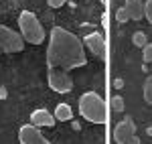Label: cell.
Segmentation results:
<instances>
[{"instance_id": "1", "label": "cell", "mask_w": 152, "mask_h": 144, "mask_svg": "<svg viewBox=\"0 0 152 144\" xmlns=\"http://www.w3.org/2000/svg\"><path fill=\"white\" fill-rule=\"evenodd\" d=\"M85 49L83 41L77 35L69 33L63 26H53L49 35V47H47V65L53 69L71 71L85 65Z\"/></svg>"}, {"instance_id": "2", "label": "cell", "mask_w": 152, "mask_h": 144, "mask_svg": "<svg viewBox=\"0 0 152 144\" xmlns=\"http://www.w3.org/2000/svg\"><path fill=\"white\" fill-rule=\"evenodd\" d=\"M77 106H79V114L87 122H91V124H105L107 122V106L95 91H85L79 97Z\"/></svg>"}, {"instance_id": "3", "label": "cell", "mask_w": 152, "mask_h": 144, "mask_svg": "<svg viewBox=\"0 0 152 144\" xmlns=\"http://www.w3.org/2000/svg\"><path fill=\"white\" fill-rule=\"evenodd\" d=\"M18 26H20V35L26 43L31 45H41L45 41V29L41 20L37 18V14H33L31 10H23L18 16Z\"/></svg>"}, {"instance_id": "4", "label": "cell", "mask_w": 152, "mask_h": 144, "mask_svg": "<svg viewBox=\"0 0 152 144\" xmlns=\"http://www.w3.org/2000/svg\"><path fill=\"white\" fill-rule=\"evenodd\" d=\"M24 41L23 35H18V33H14L12 29L8 26H0V51L2 53H18V51H23L24 49Z\"/></svg>"}, {"instance_id": "5", "label": "cell", "mask_w": 152, "mask_h": 144, "mask_svg": "<svg viewBox=\"0 0 152 144\" xmlns=\"http://www.w3.org/2000/svg\"><path fill=\"white\" fill-rule=\"evenodd\" d=\"M49 87L57 94H69L73 89V79H71L69 71H63V69H53L49 67Z\"/></svg>"}, {"instance_id": "6", "label": "cell", "mask_w": 152, "mask_h": 144, "mask_svg": "<svg viewBox=\"0 0 152 144\" xmlns=\"http://www.w3.org/2000/svg\"><path fill=\"white\" fill-rule=\"evenodd\" d=\"M18 140H20V144H51L43 134L39 132V128L33 126V124L20 126V130H18Z\"/></svg>"}, {"instance_id": "7", "label": "cell", "mask_w": 152, "mask_h": 144, "mask_svg": "<svg viewBox=\"0 0 152 144\" xmlns=\"http://www.w3.org/2000/svg\"><path fill=\"white\" fill-rule=\"evenodd\" d=\"M134 134H136L134 122L130 120V118H126V120H122L116 128H114V142L116 144H126Z\"/></svg>"}, {"instance_id": "8", "label": "cell", "mask_w": 152, "mask_h": 144, "mask_svg": "<svg viewBox=\"0 0 152 144\" xmlns=\"http://www.w3.org/2000/svg\"><path fill=\"white\" fill-rule=\"evenodd\" d=\"M83 41H85V47L89 49L95 57H104L105 45H104V37H102V33H89V35H85Z\"/></svg>"}, {"instance_id": "9", "label": "cell", "mask_w": 152, "mask_h": 144, "mask_svg": "<svg viewBox=\"0 0 152 144\" xmlns=\"http://www.w3.org/2000/svg\"><path fill=\"white\" fill-rule=\"evenodd\" d=\"M55 116H51L47 110H35L33 114H31V124L37 126V128H51L53 124H55Z\"/></svg>"}, {"instance_id": "10", "label": "cell", "mask_w": 152, "mask_h": 144, "mask_svg": "<svg viewBox=\"0 0 152 144\" xmlns=\"http://www.w3.org/2000/svg\"><path fill=\"white\" fill-rule=\"evenodd\" d=\"M126 10H128L132 20H140L144 18V2L142 0H126Z\"/></svg>"}, {"instance_id": "11", "label": "cell", "mask_w": 152, "mask_h": 144, "mask_svg": "<svg viewBox=\"0 0 152 144\" xmlns=\"http://www.w3.org/2000/svg\"><path fill=\"white\" fill-rule=\"evenodd\" d=\"M55 118H57L59 122H67L73 118V112H71L69 104H59L57 108H55Z\"/></svg>"}, {"instance_id": "12", "label": "cell", "mask_w": 152, "mask_h": 144, "mask_svg": "<svg viewBox=\"0 0 152 144\" xmlns=\"http://www.w3.org/2000/svg\"><path fill=\"white\" fill-rule=\"evenodd\" d=\"M132 43H134V47H140L144 49L148 43H146V35L142 33V31H138V33H134V37H132Z\"/></svg>"}, {"instance_id": "13", "label": "cell", "mask_w": 152, "mask_h": 144, "mask_svg": "<svg viewBox=\"0 0 152 144\" xmlns=\"http://www.w3.org/2000/svg\"><path fill=\"white\" fill-rule=\"evenodd\" d=\"M110 106H112L114 112H124V108H126V106H124V97L122 96H114L112 99H110Z\"/></svg>"}, {"instance_id": "14", "label": "cell", "mask_w": 152, "mask_h": 144, "mask_svg": "<svg viewBox=\"0 0 152 144\" xmlns=\"http://www.w3.org/2000/svg\"><path fill=\"white\" fill-rule=\"evenodd\" d=\"M144 102L152 106V77L146 79V83H144Z\"/></svg>"}, {"instance_id": "15", "label": "cell", "mask_w": 152, "mask_h": 144, "mask_svg": "<svg viewBox=\"0 0 152 144\" xmlns=\"http://www.w3.org/2000/svg\"><path fill=\"white\" fill-rule=\"evenodd\" d=\"M116 20L118 23H128L130 20V14H128V10H126V6H122V8L116 10Z\"/></svg>"}, {"instance_id": "16", "label": "cell", "mask_w": 152, "mask_h": 144, "mask_svg": "<svg viewBox=\"0 0 152 144\" xmlns=\"http://www.w3.org/2000/svg\"><path fill=\"white\" fill-rule=\"evenodd\" d=\"M144 18L152 24V0H146L144 2Z\"/></svg>"}, {"instance_id": "17", "label": "cell", "mask_w": 152, "mask_h": 144, "mask_svg": "<svg viewBox=\"0 0 152 144\" xmlns=\"http://www.w3.org/2000/svg\"><path fill=\"white\" fill-rule=\"evenodd\" d=\"M142 59L146 63H152V43H148L146 47L142 49Z\"/></svg>"}, {"instance_id": "18", "label": "cell", "mask_w": 152, "mask_h": 144, "mask_svg": "<svg viewBox=\"0 0 152 144\" xmlns=\"http://www.w3.org/2000/svg\"><path fill=\"white\" fill-rule=\"evenodd\" d=\"M67 0H47V4L51 6V8H59V6H63Z\"/></svg>"}, {"instance_id": "19", "label": "cell", "mask_w": 152, "mask_h": 144, "mask_svg": "<svg viewBox=\"0 0 152 144\" xmlns=\"http://www.w3.org/2000/svg\"><path fill=\"white\" fill-rule=\"evenodd\" d=\"M126 144H140V138H138V136L134 134V136H132V138H130V140H128Z\"/></svg>"}, {"instance_id": "20", "label": "cell", "mask_w": 152, "mask_h": 144, "mask_svg": "<svg viewBox=\"0 0 152 144\" xmlns=\"http://www.w3.org/2000/svg\"><path fill=\"white\" fill-rule=\"evenodd\" d=\"M0 26H2V24H0Z\"/></svg>"}]
</instances>
